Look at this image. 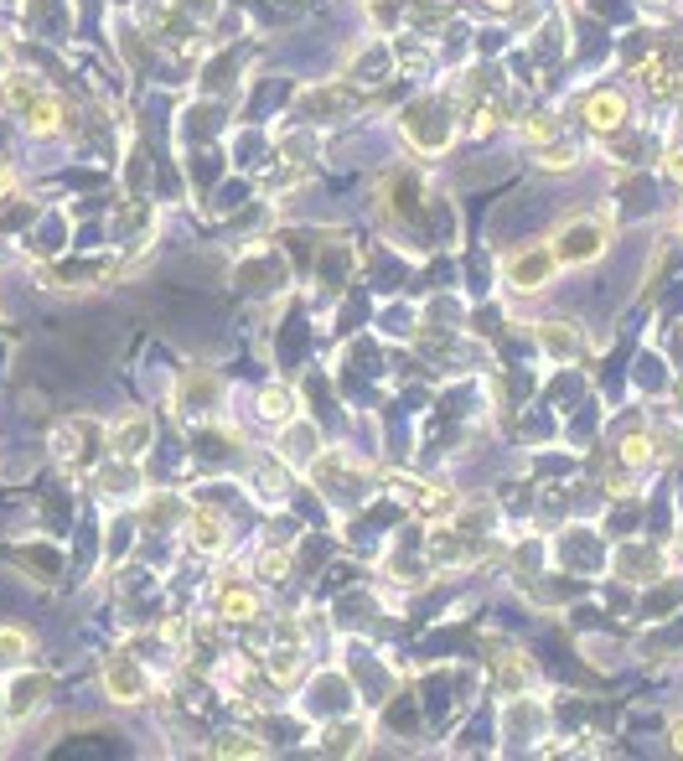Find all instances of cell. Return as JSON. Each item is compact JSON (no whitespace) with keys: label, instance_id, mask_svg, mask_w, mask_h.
<instances>
[{"label":"cell","instance_id":"obj_1","mask_svg":"<svg viewBox=\"0 0 683 761\" xmlns=\"http://www.w3.org/2000/svg\"><path fill=\"white\" fill-rule=\"evenodd\" d=\"M611 244V224L601 218V213H570L565 224L554 228V259L560 265H591V259H601Z\"/></svg>","mask_w":683,"mask_h":761},{"label":"cell","instance_id":"obj_2","mask_svg":"<svg viewBox=\"0 0 683 761\" xmlns=\"http://www.w3.org/2000/svg\"><path fill=\"white\" fill-rule=\"evenodd\" d=\"M451 135H456V125H451V109L441 99H415L404 109V140L425 156H441L451 146Z\"/></svg>","mask_w":683,"mask_h":761},{"label":"cell","instance_id":"obj_3","mask_svg":"<svg viewBox=\"0 0 683 761\" xmlns=\"http://www.w3.org/2000/svg\"><path fill=\"white\" fill-rule=\"evenodd\" d=\"M16 120L27 125V135H37V140H52V135H73V130H78L73 105H68L62 93H52L47 83H42L37 93H31V105L21 109Z\"/></svg>","mask_w":683,"mask_h":761},{"label":"cell","instance_id":"obj_4","mask_svg":"<svg viewBox=\"0 0 683 761\" xmlns=\"http://www.w3.org/2000/svg\"><path fill=\"white\" fill-rule=\"evenodd\" d=\"M554 269H560V259H554L550 244H523L518 254L503 259V280L513 290H523V296H534V290H544L554 280Z\"/></svg>","mask_w":683,"mask_h":761},{"label":"cell","instance_id":"obj_5","mask_svg":"<svg viewBox=\"0 0 683 761\" xmlns=\"http://www.w3.org/2000/svg\"><path fill=\"white\" fill-rule=\"evenodd\" d=\"M218 394H224L218 374H208V368H192V374L177 378V394H171V404H177V415L202 419V415H212V409H218Z\"/></svg>","mask_w":683,"mask_h":761},{"label":"cell","instance_id":"obj_6","mask_svg":"<svg viewBox=\"0 0 683 761\" xmlns=\"http://www.w3.org/2000/svg\"><path fill=\"white\" fill-rule=\"evenodd\" d=\"M156 441V419L146 409H130V415H119L109 425V451H115V462H140Z\"/></svg>","mask_w":683,"mask_h":761},{"label":"cell","instance_id":"obj_7","mask_svg":"<svg viewBox=\"0 0 683 761\" xmlns=\"http://www.w3.org/2000/svg\"><path fill=\"white\" fill-rule=\"evenodd\" d=\"M105 694L115 704H140V700H150V679H146V669L135 663V658H105Z\"/></svg>","mask_w":683,"mask_h":761},{"label":"cell","instance_id":"obj_8","mask_svg":"<svg viewBox=\"0 0 683 761\" xmlns=\"http://www.w3.org/2000/svg\"><path fill=\"white\" fill-rule=\"evenodd\" d=\"M187 544L192 554H224L228 550V523L218 507H187Z\"/></svg>","mask_w":683,"mask_h":761},{"label":"cell","instance_id":"obj_9","mask_svg":"<svg viewBox=\"0 0 683 761\" xmlns=\"http://www.w3.org/2000/svg\"><path fill=\"white\" fill-rule=\"evenodd\" d=\"M218 616H224V622H254V616H265V601H259L254 585L224 581L218 585Z\"/></svg>","mask_w":683,"mask_h":761},{"label":"cell","instance_id":"obj_10","mask_svg":"<svg viewBox=\"0 0 683 761\" xmlns=\"http://www.w3.org/2000/svg\"><path fill=\"white\" fill-rule=\"evenodd\" d=\"M585 125H591L595 135H616L626 125V99L616 89H601L585 99Z\"/></svg>","mask_w":683,"mask_h":761},{"label":"cell","instance_id":"obj_11","mask_svg":"<svg viewBox=\"0 0 683 761\" xmlns=\"http://www.w3.org/2000/svg\"><path fill=\"white\" fill-rule=\"evenodd\" d=\"M538 343H544V353H550L554 363H575L580 347H585L575 322H538Z\"/></svg>","mask_w":683,"mask_h":761},{"label":"cell","instance_id":"obj_12","mask_svg":"<svg viewBox=\"0 0 683 761\" xmlns=\"http://www.w3.org/2000/svg\"><path fill=\"white\" fill-rule=\"evenodd\" d=\"M637 78L653 99H683V68H673V62L653 58L647 68H637Z\"/></svg>","mask_w":683,"mask_h":761},{"label":"cell","instance_id":"obj_13","mask_svg":"<svg viewBox=\"0 0 683 761\" xmlns=\"http://www.w3.org/2000/svg\"><path fill=\"white\" fill-rule=\"evenodd\" d=\"M616 575H626V581H657L663 560L653 550H642V544H626V550H616Z\"/></svg>","mask_w":683,"mask_h":761},{"label":"cell","instance_id":"obj_14","mask_svg":"<svg viewBox=\"0 0 683 761\" xmlns=\"http://www.w3.org/2000/svg\"><path fill=\"white\" fill-rule=\"evenodd\" d=\"M280 451H285V462L311 466V456L321 451V441H316L311 425H296V419H285V441H280Z\"/></svg>","mask_w":683,"mask_h":761},{"label":"cell","instance_id":"obj_15","mask_svg":"<svg viewBox=\"0 0 683 761\" xmlns=\"http://www.w3.org/2000/svg\"><path fill=\"white\" fill-rule=\"evenodd\" d=\"M177 518H187V503H181L177 493H161V497H146V503H140V523H146L150 534L166 528V523H177Z\"/></svg>","mask_w":683,"mask_h":761},{"label":"cell","instance_id":"obj_16","mask_svg":"<svg viewBox=\"0 0 683 761\" xmlns=\"http://www.w3.org/2000/svg\"><path fill=\"white\" fill-rule=\"evenodd\" d=\"M31 653H37V638H31L27 627H0V663L21 669Z\"/></svg>","mask_w":683,"mask_h":761},{"label":"cell","instance_id":"obj_17","mask_svg":"<svg viewBox=\"0 0 683 761\" xmlns=\"http://www.w3.org/2000/svg\"><path fill=\"white\" fill-rule=\"evenodd\" d=\"M497 679H503L507 694H518V689L534 684V663L523 653H507V658H497Z\"/></svg>","mask_w":683,"mask_h":761},{"label":"cell","instance_id":"obj_18","mask_svg":"<svg viewBox=\"0 0 683 761\" xmlns=\"http://www.w3.org/2000/svg\"><path fill=\"white\" fill-rule=\"evenodd\" d=\"M575 161H580L575 140H560V135H554L550 146H538V166H544V171H570Z\"/></svg>","mask_w":683,"mask_h":761},{"label":"cell","instance_id":"obj_19","mask_svg":"<svg viewBox=\"0 0 683 761\" xmlns=\"http://www.w3.org/2000/svg\"><path fill=\"white\" fill-rule=\"evenodd\" d=\"M259 415L275 419V425H285V419L296 415V399H290V388H285V384L265 388V394H259Z\"/></svg>","mask_w":683,"mask_h":761},{"label":"cell","instance_id":"obj_20","mask_svg":"<svg viewBox=\"0 0 683 761\" xmlns=\"http://www.w3.org/2000/svg\"><path fill=\"white\" fill-rule=\"evenodd\" d=\"M518 130H523V140H528V146L538 150V146H550L554 135H560V120H554L550 109H534V115H528V120H523Z\"/></svg>","mask_w":683,"mask_h":761},{"label":"cell","instance_id":"obj_21","mask_svg":"<svg viewBox=\"0 0 683 761\" xmlns=\"http://www.w3.org/2000/svg\"><path fill=\"white\" fill-rule=\"evenodd\" d=\"M212 757H265V747L244 731H224L218 741H212Z\"/></svg>","mask_w":683,"mask_h":761},{"label":"cell","instance_id":"obj_22","mask_svg":"<svg viewBox=\"0 0 683 761\" xmlns=\"http://www.w3.org/2000/svg\"><path fill=\"white\" fill-rule=\"evenodd\" d=\"M269 679H275V684H296L300 679V653L296 648H275V653H269Z\"/></svg>","mask_w":683,"mask_h":761},{"label":"cell","instance_id":"obj_23","mask_svg":"<svg viewBox=\"0 0 683 761\" xmlns=\"http://www.w3.org/2000/svg\"><path fill=\"white\" fill-rule=\"evenodd\" d=\"M353 105V93L347 89H321V93H306L300 109H311V115H327V109H347Z\"/></svg>","mask_w":683,"mask_h":761},{"label":"cell","instance_id":"obj_24","mask_svg":"<svg viewBox=\"0 0 683 761\" xmlns=\"http://www.w3.org/2000/svg\"><path fill=\"white\" fill-rule=\"evenodd\" d=\"M321 747L337 751V757H342V751H363V725H331Z\"/></svg>","mask_w":683,"mask_h":761},{"label":"cell","instance_id":"obj_25","mask_svg":"<svg viewBox=\"0 0 683 761\" xmlns=\"http://www.w3.org/2000/svg\"><path fill=\"white\" fill-rule=\"evenodd\" d=\"M622 456H626V466H653L657 462V451H653V441H647V435H626Z\"/></svg>","mask_w":683,"mask_h":761},{"label":"cell","instance_id":"obj_26","mask_svg":"<svg viewBox=\"0 0 683 761\" xmlns=\"http://www.w3.org/2000/svg\"><path fill=\"white\" fill-rule=\"evenodd\" d=\"M259 570H265V581H285V570H290V554H285V550H269L265 560H259Z\"/></svg>","mask_w":683,"mask_h":761},{"label":"cell","instance_id":"obj_27","mask_svg":"<svg viewBox=\"0 0 683 761\" xmlns=\"http://www.w3.org/2000/svg\"><path fill=\"white\" fill-rule=\"evenodd\" d=\"M663 171H669V181H679L683 187V146H673L669 156H663Z\"/></svg>","mask_w":683,"mask_h":761},{"label":"cell","instance_id":"obj_28","mask_svg":"<svg viewBox=\"0 0 683 761\" xmlns=\"http://www.w3.org/2000/svg\"><path fill=\"white\" fill-rule=\"evenodd\" d=\"M16 192V171H11V166H6V161H0V202H6V197H11Z\"/></svg>","mask_w":683,"mask_h":761},{"label":"cell","instance_id":"obj_29","mask_svg":"<svg viewBox=\"0 0 683 761\" xmlns=\"http://www.w3.org/2000/svg\"><path fill=\"white\" fill-rule=\"evenodd\" d=\"M673 747L683 751V720H679V725H673Z\"/></svg>","mask_w":683,"mask_h":761},{"label":"cell","instance_id":"obj_30","mask_svg":"<svg viewBox=\"0 0 683 761\" xmlns=\"http://www.w3.org/2000/svg\"><path fill=\"white\" fill-rule=\"evenodd\" d=\"M487 6H492V11H507V6H513V0H487Z\"/></svg>","mask_w":683,"mask_h":761},{"label":"cell","instance_id":"obj_31","mask_svg":"<svg viewBox=\"0 0 683 761\" xmlns=\"http://www.w3.org/2000/svg\"><path fill=\"white\" fill-rule=\"evenodd\" d=\"M6 62H11V52H6V42H0V73H6Z\"/></svg>","mask_w":683,"mask_h":761}]
</instances>
